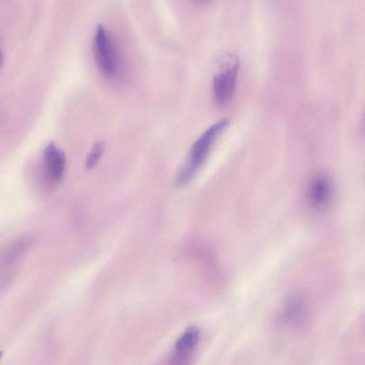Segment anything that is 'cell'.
I'll use <instances>...</instances> for the list:
<instances>
[{"instance_id":"obj_1","label":"cell","mask_w":365,"mask_h":365,"mask_svg":"<svg viewBox=\"0 0 365 365\" xmlns=\"http://www.w3.org/2000/svg\"><path fill=\"white\" fill-rule=\"evenodd\" d=\"M228 123L226 118L217 121L207 128L195 141L177 175L175 182L178 186H183L192 180L206 161L213 143Z\"/></svg>"},{"instance_id":"obj_2","label":"cell","mask_w":365,"mask_h":365,"mask_svg":"<svg viewBox=\"0 0 365 365\" xmlns=\"http://www.w3.org/2000/svg\"><path fill=\"white\" fill-rule=\"evenodd\" d=\"M93 50L100 72L107 78H113L118 68V55L109 34L103 26H98L96 29Z\"/></svg>"},{"instance_id":"obj_3","label":"cell","mask_w":365,"mask_h":365,"mask_svg":"<svg viewBox=\"0 0 365 365\" xmlns=\"http://www.w3.org/2000/svg\"><path fill=\"white\" fill-rule=\"evenodd\" d=\"M238 70L237 58L231 56L215 74L212 80V95L217 105L225 106L232 99L235 90Z\"/></svg>"},{"instance_id":"obj_4","label":"cell","mask_w":365,"mask_h":365,"mask_svg":"<svg viewBox=\"0 0 365 365\" xmlns=\"http://www.w3.org/2000/svg\"><path fill=\"white\" fill-rule=\"evenodd\" d=\"M332 195V182L325 173H319L309 180L306 190V197L311 206L323 208L329 203Z\"/></svg>"},{"instance_id":"obj_5","label":"cell","mask_w":365,"mask_h":365,"mask_svg":"<svg viewBox=\"0 0 365 365\" xmlns=\"http://www.w3.org/2000/svg\"><path fill=\"white\" fill-rule=\"evenodd\" d=\"M200 339V331L195 326L189 327L177 340L173 361L175 364H186L193 354Z\"/></svg>"},{"instance_id":"obj_6","label":"cell","mask_w":365,"mask_h":365,"mask_svg":"<svg viewBox=\"0 0 365 365\" xmlns=\"http://www.w3.org/2000/svg\"><path fill=\"white\" fill-rule=\"evenodd\" d=\"M43 162L46 171L53 181L62 180L66 165L64 153L53 143H48L43 150Z\"/></svg>"},{"instance_id":"obj_7","label":"cell","mask_w":365,"mask_h":365,"mask_svg":"<svg viewBox=\"0 0 365 365\" xmlns=\"http://www.w3.org/2000/svg\"><path fill=\"white\" fill-rule=\"evenodd\" d=\"M282 317L287 323L295 326H303L308 317V309L304 297L299 294L290 296L283 307Z\"/></svg>"},{"instance_id":"obj_8","label":"cell","mask_w":365,"mask_h":365,"mask_svg":"<svg viewBox=\"0 0 365 365\" xmlns=\"http://www.w3.org/2000/svg\"><path fill=\"white\" fill-rule=\"evenodd\" d=\"M105 148L106 144L104 141H99L94 144L86 161V168L87 169H92L96 165L103 154Z\"/></svg>"},{"instance_id":"obj_9","label":"cell","mask_w":365,"mask_h":365,"mask_svg":"<svg viewBox=\"0 0 365 365\" xmlns=\"http://www.w3.org/2000/svg\"><path fill=\"white\" fill-rule=\"evenodd\" d=\"M199 1H207V0H199Z\"/></svg>"}]
</instances>
